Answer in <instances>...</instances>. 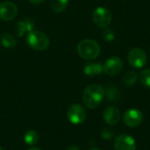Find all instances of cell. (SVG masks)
I'll use <instances>...</instances> for the list:
<instances>
[{"instance_id": "1", "label": "cell", "mask_w": 150, "mask_h": 150, "mask_svg": "<svg viewBox=\"0 0 150 150\" xmlns=\"http://www.w3.org/2000/svg\"><path fill=\"white\" fill-rule=\"evenodd\" d=\"M105 96V89L98 84H91L87 86L83 93V101L89 109L98 107Z\"/></svg>"}, {"instance_id": "2", "label": "cell", "mask_w": 150, "mask_h": 150, "mask_svg": "<svg viewBox=\"0 0 150 150\" xmlns=\"http://www.w3.org/2000/svg\"><path fill=\"white\" fill-rule=\"evenodd\" d=\"M77 53L84 60H95L100 54V46L98 43L91 39L81 40L77 45Z\"/></svg>"}, {"instance_id": "3", "label": "cell", "mask_w": 150, "mask_h": 150, "mask_svg": "<svg viewBox=\"0 0 150 150\" xmlns=\"http://www.w3.org/2000/svg\"><path fill=\"white\" fill-rule=\"evenodd\" d=\"M26 43L27 45L34 50L43 51L47 48L49 46V39L48 37L40 31H35L29 33L26 35Z\"/></svg>"}, {"instance_id": "4", "label": "cell", "mask_w": 150, "mask_h": 150, "mask_svg": "<svg viewBox=\"0 0 150 150\" xmlns=\"http://www.w3.org/2000/svg\"><path fill=\"white\" fill-rule=\"evenodd\" d=\"M112 12L106 7L99 6L93 11L92 20L94 24L100 28H105L109 26V25L112 22Z\"/></svg>"}, {"instance_id": "5", "label": "cell", "mask_w": 150, "mask_h": 150, "mask_svg": "<svg viewBox=\"0 0 150 150\" xmlns=\"http://www.w3.org/2000/svg\"><path fill=\"white\" fill-rule=\"evenodd\" d=\"M67 117L69 121L73 125H81L86 119V111L83 105L73 104L67 111Z\"/></svg>"}, {"instance_id": "6", "label": "cell", "mask_w": 150, "mask_h": 150, "mask_svg": "<svg viewBox=\"0 0 150 150\" xmlns=\"http://www.w3.org/2000/svg\"><path fill=\"white\" fill-rule=\"evenodd\" d=\"M127 61L131 67L134 69H142L147 63V54L143 49L134 47L128 53Z\"/></svg>"}, {"instance_id": "7", "label": "cell", "mask_w": 150, "mask_h": 150, "mask_svg": "<svg viewBox=\"0 0 150 150\" xmlns=\"http://www.w3.org/2000/svg\"><path fill=\"white\" fill-rule=\"evenodd\" d=\"M124 67V62L121 58L118 56H112L107 59L103 64V69L108 76H113L121 72Z\"/></svg>"}, {"instance_id": "8", "label": "cell", "mask_w": 150, "mask_h": 150, "mask_svg": "<svg viewBox=\"0 0 150 150\" xmlns=\"http://www.w3.org/2000/svg\"><path fill=\"white\" fill-rule=\"evenodd\" d=\"M123 121L129 127H137L143 121V113L136 108L128 109L123 115Z\"/></svg>"}, {"instance_id": "9", "label": "cell", "mask_w": 150, "mask_h": 150, "mask_svg": "<svg viewBox=\"0 0 150 150\" xmlns=\"http://www.w3.org/2000/svg\"><path fill=\"white\" fill-rule=\"evenodd\" d=\"M115 150H136V142L129 134H120L114 141Z\"/></svg>"}, {"instance_id": "10", "label": "cell", "mask_w": 150, "mask_h": 150, "mask_svg": "<svg viewBox=\"0 0 150 150\" xmlns=\"http://www.w3.org/2000/svg\"><path fill=\"white\" fill-rule=\"evenodd\" d=\"M18 14V8L15 4L10 1H4L0 4V19L3 21H11Z\"/></svg>"}, {"instance_id": "11", "label": "cell", "mask_w": 150, "mask_h": 150, "mask_svg": "<svg viewBox=\"0 0 150 150\" xmlns=\"http://www.w3.org/2000/svg\"><path fill=\"white\" fill-rule=\"evenodd\" d=\"M103 117L105 121L110 126L117 125L121 118V113L120 110L114 106H108L105 108L103 113Z\"/></svg>"}, {"instance_id": "12", "label": "cell", "mask_w": 150, "mask_h": 150, "mask_svg": "<svg viewBox=\"0 0 150 150\" xmlns=\"http://www.w3.org/2000/svg\"><path fill=\"white\" fill-rule=\"evenodd\" d=\"M34 22L31 18H25L23 20H19L15 26V33L18 37H21L25 35L26 33H31L34 30Z\"/></svg>"}, {"instance_id": "13", "label": "cell", "mask_w": 150, "mask_h": 150, "mask_svg": "<svg viewBox=\"0 0 150 150\" xmlns=\"http://www.w3.org/2000/svg\"><path fill=\"white\" fill-rule=\"evenodd\" d=\"M83 72L88 76H99L104 72L103 65H101L99 62H88L83 68Z\"/></svg>"}, {"instance_id": "14", "label": "cell", "mask_w": 150, "mask_h": 150, "mask_svg": "<svg viewBox=\"0 0 150 150\" xmlns=\"http://www.w3.org/2000/svg\"><path fill=\"white\" fill-rule=\"evenodd\" d=\"M105 97L111 103H117L120 99V91L115 85L110 84L105 90Z\"/></svg>"}, {"instance_id": "15", "label": "cell", "mask_w": 150, "mask_h": 150, "mask_svg": "<svg viewBox=\"0 0 150 150\" xmlns=\"http://www.w3.org/2000/svg\"><path fill=\"white\" fill-rule=\"evenodd\" d=\"M137 78H138V76L135 71L128 70L123 75L122 82L126 86H133L137 82Z\"/></svg>"}, {"instance_id": "16", "label": "cell", "mask_w": 150, "mask_h": 150, "mask_svg": "<svg viewBox=\"0 0 150 150\" xmlns=\"http://www.w3.org/2000/svg\"><path fill=\"white\" fill-rule=\"evenodd\" d=\"M24 142L29 146L35 145L39 142L38 133L33 129H30V130L26 131L24 135Z\"/></svg>"}, {"instance_id": "17", "label": "cell", "mask_w": 150, "mask_h": 150, "mask_svg": "<svg viewBox=\"0 0 150 150\" xmlns=\"http://www.w3.org/2000/svg\"><path fill=\"white\" fill-rule=\"evenodd\" d=\"M0 42L6 48H12L17 44L15 38L11 33H3L0 37Z\"/></svg>"}, {"instance_id": "18", "label": "cell", "mask_w": 150, "mask_h": 150, "mask_svg": "<svg viewBox=\"0 0 150 150\" xmlns=\"http://www.w3.org/2000/svg\"><path fill=\"white\" fill-rule=\"evenodd\" d=\"M69 5V0H51V8L54 12L64 11Z\"/></svg>"}, {"instance_id": "19", "label": "cell", "mask_w": 150, "mask_h": 150, "mask_svg": "<svg viewBox=\"0 0 150 150\" xmlns=\"http://www.w3.org/2000/svg\"><path fill=\"white\" fill-rule=\"evenodd\" d=\"M140 80L143 86L150 88V69H145L141 72Z\"/></svg>"}, {"instance_id": "20", "label": "cell", "mask_w": 150, "mask_h": 150, "mask_svg": "<svg viewBox=\"0 0 150 150\" xmlns=\"http://www.w3.org/2000/svg\"><path fill=\"white\" fill-rule=\"evenodd\" d=\"M102 37L105 41L111 42V41L114 40V39H115V33L112 29L105 27L102 32Z\"/></svg>"}, {"instance_id": "21", "label": "cell", "mask_w": 150, "mask_h": 150, "mask_svg": "<svg viewBox=\"0 0 150 150\" xmlns=\"http://www.w3.org/2000/svg\"><path fill=\"white\" fill-rule=\"evenodd\" d=\"M101 137L105 140H112L114 137V132L112 131V129H109V128H104L101 131Z\"/></svg>"}, {"instance_id": "22", "label": "cell", "mask_w": 150, "mask_h": 150, "mask_svg": "<svg viewBox=\"0 0 150 150\" xmlns=\"http://www.w3.org/2000/svg\"><path fill=\"white\" fill-rule=\"evenodd\" d=\"M28 1L33 4H40L44 3L46 0H28Z\"/></svg>"}, {"instance_id": "23", "label": "cell", "mask_w": 150, "mask_h": 150, "mask_svg": "<svg viewBox=\"0 0 150 150\" xmlns=\"http://www.w3.org/2000/svg\"><path fill=\"white\" fill-rule=\"evenodd\" d=\"M66 150H81V149H79V147L73 145V146H70V147H69V148H68V149H67Z\"/></svg>"}, {"instance_id": "24", "label": "cell", "mask_w": 150, "mask_h": 150, "mask_svg": "<svg viewBox=\"0 0 150 150\" xmlns=\"http://www.w3.org/2000/svg\"><path fill=\"white\" fill-rule=\"evenodd\" d=\"M28 150H40V149H38V148H35V147H33V148H31V149H29Z\"/></svg>"}, {"instance_id": "25", "label": "cell", "mask_w": 150, "mask_h": 150, "mask_svg": "<svg viewBox=\"0 0 150 150\" xmlns=\"http://www.w3.org/2000/svg\"><path fill=\"white\" fill-rule=\"evenodd\" d=\"M90 150H101V149H98V148H91Z\"/></svg>"}, {"instance_id": "26", "label": "cell", "mask_w": 150, "mask_h": 150, "mask_svg": "<svg viewBox=\"0 0 150 150\" xmlns=\"http://www.w3.org/2000/svg\"><path fill=\"white\" fill-rule=\"evenodd\" d=\"M0 150H6L4 148H3V147H0Z\"/></svg>"}]
</instances>
